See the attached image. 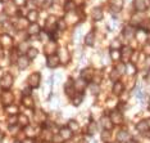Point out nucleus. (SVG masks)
Wrapping results in <instances>:
<instances>
[{
	"label": "nucleus",
	"instance_id": "nucleus-18",
	"mask_svg": "<svg viewBox=\"0 0 150 143\" xmlns=\"http://www.w3.org/2000/svg\"><path fill=\"white\" fill-rule=\"evenodd\" d=\"M68 128H69L72 132H78V130H80V125H78V122L74 121V120L68 122Z\"/></svg>",
	"mask_w": 150,
	"mask_h": 143
},
{
	"label": "nucleus",
	"instance_id": "nucleus-2",
	"mask_svg": "<svg viewBox=\"0 0 150 143\" xmlns=\"http://www.w3.org/2000/svg\"><path fill=\"white\" fill-rule=\"evenodd\" d=\"M40 81H41V76L37 72H33L31 76L28 77V85L31 88H37L40 85Z\"/></svg>",
	"mask_w": 150,
	"mask_h": 143
},
{
	"label": "nucleus",
	"instance_id": "nucleus-11",
	"mask_svg": "<svg viewBox=\"0 0 150 143\" xmlns=\"http://www.w3.org/2000/svg\"><path fill=\"white\" fill-rule=\"evenodd\" d=\"M136 129H137V130L140 132V133H146L149 130V124H148V121H140L137 125H136Z\"/></svg>",
	"mask_w": 150,
	"mask_h": 143
},
{
	"label": "nucleus",
	"instance_id": "nucleus-20",
	"mask_svg": "<svg viewBox=\"0 0 150 143\" xmlns=\"http://www.w3.org/2000/svg\"><path fill=\"white\" fill-rule=\"evenodd\" d=\"M94 40H95L94 32L87 34V36H86V44H87V45H93V44H94Z\"/></svg>",
	"mask_w": 150,
	"mask_h": 143
},
{
	"label": "nucleus",
	"instance_id": "nucleus-24",
	"mask_svg": "<svg viewBox=\"0 0 150 143\" xmlns=\"http://www.w3.org/2000/svg\"><path fill=\"white\" fill-rule=\"evenodd\" d=\"M27 52H28V53H27V57H28L30 59H33V58H35V57L37 56V50L33 49V48H32V49H28Z\"/></svg>",
	"mask_w": 150,
	"mask_h": 143
},
{
	"label": "nucleus",
	"instance_id": "nucleus-16",
	"mask_svg": "<svg viewBox=\"0 0 150 143\" xmlns=\"http://www.w3.org/2000/svg\"><path fill=\"white\" fill-rule=\"evenodd\" d=\"M22 103L25 104L26 107H30V108H32V107H33V101H32V98H31V97H28V95H25V97H23Z\"/></svg>",
	"mask_w": 150,
	"mask_h": 143
},
{
	"label": "nucleus",
	"instance_id": "nucleus-28",
	"mask_svg": "<svg viewBox=\"0 0 150 143\" xmlns=\"http://www.w3.org/2000/svg\"><path fill=\"white\" fill-rule=\"evenodd\" d=\"M36 18H37V12H36V11L30 12V14H28V19H30V21H31V22H35Z\"/></svg>",
	"mask_w": 150,
	"mask_h": 143
},
{
	"label": "nucleus",
	"instance_id": "nucleus-22",
	"mask_svg": "<svg viewBox=\"0 0 150 143\" xmlns=\"http://www.w3.org/2000/svg\"><path fill=\"white\" fill-rule=\"evenodd\" d=\"M82 95H81V94H77L76 95V97H73L72 98V103L74 104V106H78V104H80L81 103V102H82Z\"/></svg>",
	"mask_w": 150,
	"mask_h": 143
},
{
	"label": "nucleus",
	"instance_id": "nucleus-3",
	"mask_svg": "<svg viewBox=\"0 0 150 143\" xmlns=\"http://www.w3.org/2000/svg\"><path fill=\"white\" fill-rule=\"evenodd\" d=\"M12 84H13V77L9 74L4 75L1 81H0V85H1V88H4V89H9V88L12 87Z\"/></svg>",
	"mask_w": 150,
	"mask_h": 143
},
{
	"label": "nucleus",
	"instance_id": "nucleus-27",
	"mask_svg": "<svg viewBox=\"0 0 150 143\" xmlns=\"http://www.w3.org/2000/svg\"><path fill=\"white\" fill-rule=\"evenodd\" d=\"M123 34H125V36H127V37H132L134 36V30H132L131 27H127V29H125Z\"/></svg>",
	"mask_w": 150,
	"mask_h": 143
},
{
	"label": "nucleus",
	"instance_id": "nucleus-38",
	"mask_svg": "<svg viewBox=\"0 0 150 143\" xmlns=\"http://www.w3.org/2000/svg\"><path fill=\"white\" fill-rule=\"evenodd\" d=\"M44 143H49V142H44Z\"/></svg>",
	"mask_w": 150,
	"mask_h": 143
},
{
	"label": "nucleus",
	"instance_id": "nucleus-15",
	"mask_svg": "<svg viewBox=\"0 0 150 143\" xmlns=\"http://www.w3.org/2000/svg\"><path fill=\"white\" fill-rule=\"evenodd\" d=\"M93 18L95 19V21H100V19L103 18V12H101L100 8L94 9V12H93Z\"/></svg>",
	"mask_w": 150,
	"mask_h": 143
},
{
	"label": "nucleus",
	"instance_id": "nucleus-19",
	"mask_svg": "<svg viewBox=\"0 0 150 143\" xmlns=\"http://www.w3.org/2000/svg\"><path fill=\"white\" fill-rule=\"evenodd\" d=\"M110 57H112L113 61H118L119 58H122V54H121V52H118V50H112Z\"/></svg>",
	"mask_w": 150,
	"mask_h": 143
},
{
	"label": "nucleus",
	"instance_id": "nucleus-34",
	"mask_svg": "<svg viewBox=\"0 0 150 143\" xmlns=\"http://www.w3.org/2000/svg\"><path fill=\"white\" fill-rule=\"evenodd\" d=\"M146 66L148 69H150V57H146Z\"/></svg>",
	"mask_w": 150,
	"mask_h": 143
},
{
	"label": "nucleus",
	"instance_id": "nucleus-13",
	"mask_svg": "<svg viewBox=\"0 0 150 143\" xmlns=\"http://www.w3.org/2000/svg\"><path fill=\"white\" fill-rule=\"evenodd\" d=\"M93 76H94V72H93V71H91L90 69H85L82 72H81V77H82V79H85L86 81L91 80V79H93Z\"/></svg>",
	"mask_w": 150,
	"mask_h": 143
},
{
	"label": "nucleus",
	"instance_id": "nucleus-32",
	"mask_svg": "<svg viewBox=\"0 0 150 143\" xmlns=\"http://www.w3.org/2000/svg\"><path fill=\"white\" fill-rule=\"evenodd\" d=\"M91 89H93V92H94L93 94H98V93H99V87H98V84L91 85Z\"/></svg>",
	"mask_w": 150,
	"mask_h": 143
},
{
	"label": "nucleus",
	"instance_id": "nucleus-5",
	"mask_svg": "<svg viewBox=\"0 0 150 143\" xmlns=\"http://www.w3.org/2000/svg\"><path fill=\"white\" fill-rule=\"evenodd\" d=\"M13 99H14V97H13V94L11 92H4L1 95V102L5 104V106H9V104H12Z\"/></svg>",
	"mask_w": 150,
	"mask_h": 143
},
{
	"label": "nucleus",
	"instance_id": "nucleus-10",
	"mask_svg": "<svg viewBox=\"0 0 150 143\" xmlns=\"http://www.w3.org/2000/svg\"><path fill=\"white\" fill-rule=\"evenodd\" d=\"M28 61H30L28 57H19V58H18V67H19V70L27 69V66L30 64Z\"/></svg>",
	"mask_w": 150,
	"mask_h": 143
},
{
	"label": "nucleus",
	"instance_id": "nucleus-1",
	"mask_svg": "<svg viewBox=\"0 0 150 143\" xmlns=\"http://www.w3.org/2000/svg\"><path fill=\"white\" fill-rule=\"evenodd\" d=\"M134 5H135V9L137 12H144L150 5V0H135Z\"/></svg>",
	"mask_w": 150,
	"mask_h": 143
},
{
	"label": "nucleus",
	"instance_id": "nucleus-21",
	"mask_svg": "<svg viewBox=\"0 0 150 143\" xmlns=\"http://www.w3.org/2000/svg\"><path fill=\"white\" fill-rule=\"evenodd\" d=\"M123 5V0H112V6L115 9H121Z\"/></svg>",
	"mask_w": 150,
	"mask_h": 143
},
{
	"label": "nucleus",
	"instance_id": "nucleus-25",
	"mask_svg": "<svg viewBox=\"0 0 150 143\" xmlns=\"http://www.w3.org/2000/svg\"><path fill=\"white\" fill-rule=\"evenodd\" d=\"M126 70H127V72L131 74V75H134L136 72V69H135V66L132 63H127V64H126Z\"/></svg>",
	"mask_w": 150,
	"mask_h": 143
},
{
	"label": "nucleus",
	"instance_id": "nucleus-6",
	"mask_svg": "<svg viewBox=\"0 0 150 143\" xmlns=\"http://www.w3.org/2000/svg\"><path fill=\"white\" fill-rule=\"evenodd\" d=\"M58 64H59V57L54 56V54H50V57L47 58V66H49L50 69H54Z\"/></svg>",
	"mask_w": 150,
	"mask_h": 143
},
{
	"label": "nucleus",
	"instance_id": "nucleus-9",
	"mask_svg": "<svg viewBox=\"0 0 150 143\" xmlns=\"http://www.w3.org/2000/svg\"><path fill=\"white\" fill-rule=\"evenodd\" d=\"M101 125H103V128L105 130H110L112 128H113V122H112L110 117L109 116H104L101 117Z\"/></svg>",
	"mask_w": 150,
	"mask_h": 143
},
{
	"label": "nucleus",
	"instance_id": "nucleus-31",
	"mask_svg": "<svg viewBox=\"0 0 150 143\" xmlns=\"http://www.w3.org/2000/svg\"><path fill=\"white\" fill-rule=\"evenodd\" d=\"M39 26L37 25H32V27L30 29V34H36V32H39Z\"/></svg>",
	"mask_w": 150,
	"mask_h": 143
},
{
	"label": "nucleus",
	"instance_id": "nucleus-30",
	"mask_svg": "<svg viewBox=\"0 0 150 143\" xmlns=\"http://www.w3.org/2000/svg\"><path fill=\"white\" fill-rule=\"evenodd\" d=\"M119 75H121V74H119L117 70H114V71H113V74H110V79H112V80H118Z\"/></svg>",
	"mask_w": 150,
	"mask_h": 143
},
{
	"label": "nucleus",
	"instance_id": "nucleus-37",
	"mask_svg": "<svg viewBox=\"0 0 150 143\" xmlns=\"http://www.w3.org/2000/svg\"><path fill=\"white\" fill-rule=\"evenodd\" d=\"M148 107H149V111H150V99H149V106Z\"/></svg>",
	"mask_w": 150,
	"mask_h": 143
},
{
	"label": "nucleus",
	"instance_id": "nucleus-17",
	"mask_svg": "<svg viewBox=\"0 0 150 143\" xmlns=\"http://www.w3.org/2000/svg\"><path fill=\"white\" fill-rule=\"evenodd\" d=\"M18 124H21V127H27L28 125V119L26 115H18Z\"/></svg>",
	"mask_w": 150,
	"mask_h": 143
},
{
	"label": "nucleus",
	"instance_id": "nucleus-14",
	"mask_svg": "<svg viewBox=\"0 0 150 143\" xmlns=\"http://www.w3.org/2000/svg\"><path fill=\"white\" fill-rule=\"evenodd\" d=\"M86 80L85 79H82V77H81V79H78L76 83H74V88H76L77 90H83L85 88H86Z\"/></svg>",
	"mask_w": 150,
	"mask_h": 143
},
{
	"label": "nucleus",
	"instance_id": "nucleus-36",
	"mask_svg": "<svg viewBox=\"0 0 150 143\" xmlns=\"http://www.w3.org/2000/svg\"><path fill=\"white\" fill-rule=\"evenodd\" d=\"M146 121H148V124H149V128H150V119H148V120H146Z\"/></svg>",
	"mask_w": 150,
	"mask_h": 143
},
{
	"label": "nucleus",
	"instance_id": "nucleus-29",
	"mask_svg": "<svg viewBox=\"0 0 150 143\" xmlns=\"http://www.w3.org/2000/svg\"><path fill=\"white\" fill-rule=\"evenodd\" d=\"M95 130H96V125H95L94 122H91V124L88 125V134H94Z\"/></svg>",
	"mask_w": 150,
	"mask_h": 143
},
{
	"label": "nucleus",
	"instance_id": "nucleus-39",
	"mask_svg": "<svg viewBox=\"0 0 150 143\" xmlns=\"http://www.w3.org/2000/svg\"><path fill=\"white\" fill-rule=\"evenodd\" d=\"M16 143H19V142H16Z\"/></svg>",
	"mask_w": 150,
	"mask_h": 143
},
{
	"label": "nucleus",
	"instance_id": "nucleus-8",
	"mask_svg": "<svg viewBox=\"0 0 150 143\" xmlns=\"http://www.w3.org/2000/svg\"><path fill=\"white\" fill-rule=\"evenodd\" d=\"M72 130H71L68 127H66V128H62L60 129V132H59V134L62 135V138L64 139V141H68V139H71V137H72Z\"/></svg>",
	"mask_w": 150,
	"mask_h": 143
},
{
	"label": "nucleus",
	"instance_id": "nucleus-23",
	"mask_svg": "<svg viewBox=\"0 0 150 143\" xmlns=\"http://www.w3.org/2000/svg\"><path fill=\"white\" fill-rule=\"evenodd\" d=\"M121 54H122V58H126V57H127V59H129V57L132 56V50L129 49V48H125L123 53H121Z\"/></svg>",
	"mask_w": 150,
	"mask_h": 143
},
{
	"label": "nucleus",
	"instance_id": "nucleus-4",
	"mask_svg": "<svg viewBox=\"0 0 150 143\" xmlns=\"http://www.w3.org/2000/svg\"><path fill=\"white\" fill-rule=\"evenodd\" d=\"M109 117H110L112 122H113V124H115V125L122 124V121H123V116H122V114H121V112H118V111L112 112Z\"/></svg>",
	"mask_w": 150,
	"mask_h": 143
},
{
	"label": "nucleus",
	"instance_id": "nucleus-33",
	"mask_svg": "<svg viewBox=\"0 0 150 143\" xmlns=\"http://www.w3.org/2000/svg\"><path fill=\"white\" fill-rule=\"evenodd\" d=\"M16 4H18V5H23V4H25V0H16Z\"/></svg>",
	"mask_w": 150,
	"mask_h": 143
},
{
	"label": "nucleus",
	"instance_id": "nucleus-12",
	"mask_svg": "<svg viewBox=\"0 0 150 143\" xmlns=\"http://www.w3.org/2000/svg\"><path fill=\"white\" fill-rule=\"evenodd\" d=\"M122 92H123V84L117 80L113 85V93L115 95H119V94H122Z\"/></svg>",
	"mask_w": 150,
	"mask_h": 143
},
{
	"label": "nucleus",
	"instance_id": "nucleus-7",
	"mask_svg": "<svg viewBox=\"0 0 150 143\" xmlns=\"http://www.w3.org/2000/svg\"><path fill=\"white\" fill-rule=\"evenodd\" d=\"M117 139H118V142L125 143V142H128L129 139H131V135L128 134V132H126V130H121V132L118 133V135H117Z\"/></svg>",
	"mask_w": 150,
	"mask_h": 143
},
{
	"label": "nucleus",
	"instance_id": "nucleus-26",
	"mask_svg": "<svg viewBox=\"0 0 150 143\" xmlns=\"http://www.w3.org/2000/svg\"><path fill=\"white\" fill-rule=\"evenodd\" d=\"M11 111V115H17L18 114V107L17 106H13V104H9L8 107V112Z\"/></svg>",
	"mask_w": 150,
	"mask_h": 143
},
{
	"label": "nucleus",
	"instance_id": "nucleus-35",
	"mask_svg": "<svg viewBox=\"0 0 150 143\" xmlns=\"http://www.w3.org/2000/svg\"><path fill=\"white\" fill-rule=\"evenodd\" d=\"M23 143H35V142H33L32 139H26V141L23 142Z\"/></svg>",
	"mask_w": 150,
	"mask_h": 143
}]
</instances>
